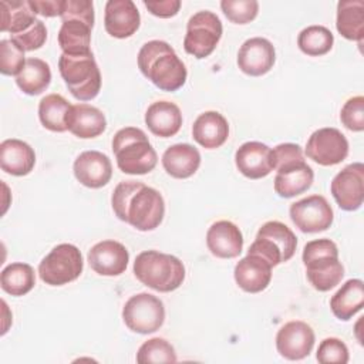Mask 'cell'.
<instances>
[{"mask_svg": "<svg viewBox=\"0 0 364 364\" xmlns=\"http://www.w3.org/2000/svg\"><path fill=\"white\" fill-rule=\"evenodd\" d=\"M115 216L141 232L156 229L165 215L162 195L142 182L122 181L111 196Z\"/></svg>", "mask_w": 364, "mask_h": 364, "instance_id": "1", "label": "cell"}, {"mask_svg": "<svg viewBox=\"0 0 364 364\" xmlns=\"http://www.w3.org/2000/svg\"><path fill=\"white\" fill-rule=\"evenodd\" d=\"M136 60L142 75L162 91H176L186 81V67L166 41L145 43L139 48Z\"/></svg>", "mask_w": 364, "mask_h": 364, "instance_id": "2", "label": "cell"}, {"mask_svg": "<svg viewBox=\"0 0 364 364\" xmlns=\"http://www.w3.org/2000/svg\"><path fill=\"white\" fill-rule=\"evenodd\" d=\"M301 259L306 266L307 280L318 291L331 290L344 276V267L338 260L337 245L327 237L307 242Z\"/></svg>", "mask_w": 364, "mask_h": 364, "instance_id": "3", "label": "cell"}, {"mask_svg": "<svg viewBox=\"0 0 364 364\" xmlns=\"http://www.w3.org/2000/svg\"><path fill=\"white\" fill-rule=\"evenodd\" d=\"M134 274L149 289L169 293L183 283L185 266L173 255L145 250L141 252L134 262Z\"/></svg>", "mask_w": 364, "mask_h": 364, "instance_id": "4", "label": "cell"}, {"mask_svg": "<svg viewBox=\"0 0 364 364\" xmlns=\"http://www.w3.org/2000/svg\"><path fill=\"white\" fill-rule=\"evenodd\" d=\"M112 152L119 171L128 175H145L158 162L156 152L146 134L135 127L121 128L114 135Z\"/></svg>", "mask_w": 364, "mask_h": 364, "instance_id": "5", "label": "cell"}, {"mask_svg": "<svg viewBox=\"0 0 364 364\" xmlns=\"http://www.w3.org/2000/svg\"><path fill=\"white\" fill-rule=\"evenodd\" d=\"M58 70L74 98L90 101L98 95L101 90V73L92 51L80 55L61 54Z\"/></svg>", "mask_w": 364, "mask_h": 364, "instance_id": "6", "label": "cell"}, {"mask_svg": "<svg viewBox=\"0 0 364 364\" xmlns=\"http://www.w3.org/2000/svg\"><path fill=\"white\" fill-rule=\"evenodd\" d=\"M297 247V237L291 229L279 222L269 220L260 226L247 253L266 259L272 267L290 260Z\"/></svg>", "mask_w": 364, "mask_h": 364, "instance_id": "7", "label": "cell"}, {"mask_svg": "<svg viewBox=\"0 0 364 364\" xmlns=\"http://www.w3.org/2000/svg\"><path fill=\"white\" fill-rule=\"evenodd\" d=\"M84 269L80 249L71 243H60L38 264V276L48 286H64L80 277Z\"/></svg>", "mask_w": 364, "mask_h": 364, "instance_id": "8", "label": "cell"}, {"mask_svg": "<svg viewBox=\"0 0 364 364\" xmlns=\"http://www.w3.org/2000/svg\"><path fill=\"white\" fill-rule=\"evenodd\" d=\"M223 33L220 18L209 11L195 13L186 24L183 48L195 58H205L213 53Z\"/></svg>", "mask_w": 364, "mask_h": 364, "instance_id": "9", "label": "cell"}, {"mask_svg": "<svg viewBox=\"0 0 364 364\" xmlns=\"http://www.w3.org/2000/svg\"><path fill=\"white\" fill-rule=\"evenodd\" d=\"M125 326L138 334H151L159 330L165 321V306L162 300L151 293L131 296L122 307Z\"/></svg>", "mask_w": 364, "mask_h": 364, "instance_id": "10", "label": "cell"}, {"mask_svg": "<svg viewBox=\"0 0 364 364\" xmlns=\"http://www.w3.org/2000/svg\"><path fill=\"white\" fill-rule=\"evenodd\" d=\"M304 152L313 162L321 166H333L347 158L348 141L337 128H320L309 136Z\"/></svg>", "mask_w": 364, "mask_h": 364, "instance_id": "11", "label": "cell"}, {"mask_svg": "<svg viewBox=\"0 0 364 364\" xmlns=\"http://www.w3.org/2000/svg\"><path fill=\"white\" fill-rule=\"evenodd\" d=\"M290 219L303 233L327 230L334 219L333 209L321 195H310L290 205Z\"/></svg>", "mask_w": 364, "mask_h": 364, "instance_id": "12", "label": "cell"}, {"mask_svg": "<svg viewBox=\"0 0 364 364\" xmlns=\"http://www.w3.org/2000/svg\"><path fill=\"white\" fill-rule=\"evenodd\" d=\"M330 191L343 210L353 212L360 209L364 200V165L354 162L343 168L333 178Z\"/></svg>", "mask_w": 364, "mask_h": 364, "instance_id": "13", "label": "cell"}, {"mask_svg": "<svg viewBox=\"0 0 364 364\" xmlns=\"http://www.w3.org/2000/svg\"><path fill=\"white\" fill-rule=\"evenodd\" d=\"M316 336L313 328L301 321L293 320L280 327L276 334L277 353L286 360H303L307 357L314 346Z\"/></svg>", "mask_w": 364, "mask_h": 364, "instance_id": "14", "label": "cell"}, {"mask_svg": "<svg viewBox=\"0 0 364 364\" xmlns=\"http://www.w3.org/2000/svg\"><path fill=\"white\" fill-rule=\"evenodd\" d=\"M274 61V47L263 37L247 38L237 51V65L242 73L250 77L264 75L273 68Z\"/></svg>", "mask_w": 364, "mask_h": 364, "instance_id": "15", "label": "cell"}, {"mask_svg": "<svg viewBox=\"0 0 364 364\" xmlns=\"http://www.w3.org/2000/svg\"><path fill=\"white\" fill-rule=\"evenodd\" d=\"M90 267L100 276H119L127 270L129 253L117 240H102L95 243L87 255Z\"/></svg>", "mask_w": 364, "mask_h": 364, "instance_id": "16", "label": "cell"}, {"mask_svg": "<svg viewBox=\"0 0 364 364\" xmlns=\"http://www.w3.org/2000/svg\"><path fill=\"white\" fill-rule=\"evenodd\" d=\"M77 181L91 189L105 186L112 176V165L109 158L100 151L81 152L73 165Z\"/></svg>", "mask_w": 364, "mask_h": 364, "instance_id": "17", "label": "cell"}, {"mask_svg": "<svg viewBox=\"0 0 364 364\" xmlns=\"http://www.w3.org/2000/svg\"><path fill=\"white\" fill-rule=\"evenodd\" d=\"M141 24L139 11L132 0H108L105 4V31L115 38L131 37Z\"/></svg>", "mask_w": 364, "mask_h": 364, "instance_id": "18", "label": "cell"}, {"mask_svg": "<svg viewBox=\"0 0 364 364\" xmlns=\"http://www.w3.org/2000/svg\"><path fill=\"white\" fill-rule=\"evenodd\" d=\"M272 269V264L262 256L247 253L235 266V282L246 293H260L270 284Z\"/></svg>", "mask_w": 364, "mask_h": 364, "instance_id": "19", "label": "cell"}, {"mask_svg": "<svg viewBox=\"0 0 364 364\" xmlns=\"http://www.w3.org/2000/svg\"><path fill=\"white\" fill-rule=\"evenodd\" d=\"M236 168L249 179H262L273 171L272 149L262 142L249 141L242 144L235 154Z\"/></svg>", "mask_w": 364, "mask_h": 364, "instance_id": "20", "label": "cell"}, {"mask_svg": "<svg viewBox=\"0 0 364 364\" xmlns=\"http://www.w3.org/2000/svg\"><path fill=\"white\" fill-rule=\"evenodd\" d=\"M206 246L219 259H235L242 253L243 236L230 220H218L206 232Z\"/></svg>", "mask_w": 364, "mask_h": 364, "instance_id": "21", "label": "cell"}, {"mask_svg": "<svg viewBox=\"0 0 364 364\" xmlns=\"http://www.w3.org/2000/svg\"><path fill=\"white\" fill-rule=\"evenodd\" d=\"M107 128V119L101 109L90 104H75L67 117V129L82 139H90L101 135Z\"/></svg>", "mask_w": 364, "mask_h": 364, "instance_id": "22", "label": "cell"}, {"mask_svg": "<svg viewBox=\"0 0 364 364\" xmlns=\"http://www.w3.org/2000/svg\"><path fill=\"white\" fill-rule=\"evenodd\" d=\"M229 136V124L218 111H205L193 122L192 138L206 149L222 146Z\"/></svg>", "mask_w": 364, "mask_h": 364, "instance_id": "23", "label": "cell"}, {"mask_svg": "<svg viewBox=\"0 0 364 364\" xmlns=\"http://www.w3.org/2000/svg\"><path fill=\"white\" fill-rule=\"evenodd\" d=\"M36 165V152L24 141L17 138L4 139L0 144V166L14 176L28 175Z\"/></svg>", "mask_w": 364, "mask_h": 364, "instance_id": "24", "label": "cell"}, {"mask_svg": "<svg viewBox=\"0 0 364 364\" xmlns=\"http://www.w3.org/2000/svg\"><path fill=\"white\" fill-rule=\"evenodd\" d=\"M145 124L154 135L169 138L179 132L182 114L179 107L171 101H155L145 112Z\"/></svg>", "mask_w": 364, "mask_h": 364, "instance_id": "25", "label": "cell"}, {"mask_svg": "<svg viewBox=\"0 0 364 364\" xmlns=\"http://www.w3.org/2000/svg\"><path fill=\"white\" fill-rule=\"evenodd\" d=\"M200 165V154L191 144H175L165 149L162 166L168 175L176 179L192 176Z\"/></svg>", "mask_w": 364, "mask_h": 364, "instance_id": "26", "label": "cell"}, {"mask_svg": "<svg viewBox=\"0 0 364 364\" xmlns=\"http://www.w3.org/2000/svg\"><path fill=\"white\" fill-rule=\"evenodd\" d=\"M314 179V172L307 162H300L279 169L274 176V192L280 198H293L306 192Z\"/></svg>", "mask_w": 364, "mask_h": 364, "instance_id": "27", "label": "cell"}, {"mask_svg": "<svg viewBox=\"0 0 364 364\" xmlns=\"http://www.w3.org/2000/svg\"><path fill=\"white\" fill-rule=\"evenodd\" d=\"M92 26L80 18H64L58 31V46L63 54L80 55L91 53Z\"/></svg>", "mask_w": 364, "mask_h": 364, "instance_id": "28", "label": "cell"}, {"mask_svg": "<svg viewBox=\"0 0 364 364\" xmlns=\"http://www.w3.org/2000/svg\"><path fill=\"white\" fill-rule=\"evenodd\" d=\"M364 304V283L360 279L347 280L330 299L333 314L343 321L350 320Z\"/></svg>", "mask_w": 364, "mask_h": 364, "instance_id": "29", "label": "cell"}, {"mask_svg": "<svg viewBox=\"0 0 364 364\" xmlns=\"http://www.w3.org/2000/svg\"><path fill=\"white\" fill-rule=\"evenodd\" d=\"M337 31L347 40L363 43L364 4L360 0H341L337 4Z\"/></svg>", "mask_w": 364, "mask_h": 364, "instance_id": "30", "label": "cell"}, {"mask_svg": "<svg viewBox=\"0 0 364 364\" xmlns=\"http://www.w3.org/2000/svg\"><path fill=\"white\" fill-rule=\"evenodd\" d=\"M51 82L50 65L36 57L26 60L20 74L16 77L17 87L27 95H38L48 88Z\"/></svg>", "mask_w": 364, "mask_h": 364, "instance_id": "31", "label": "cell"}, {"mask_svg": "<svg viewBox=\"0 0 364 364\" xmlns=\"http://www.w3.org/2000/svg\"><path fill=\"white\" fill-rule=\"evenodd\" d=\"M71 104L60 94H48L38 102V118L44 128L53 132L67 131V117Z\"/></svg>", "mask_w": 364, "mask_h": 364, "instance_id": "32", "label": "cell"}, {"mask_svg": "<svg viewBox=\"0 0 364 364\" xmlns=\"http://www.w3.org/2000/svg\"><path fill=\"white\" fill-rule=\"evenodd\" d=\"M36 284L34 269L28 263L16 262L7 264L0 274L1 289L11 296H24Z\"/></svg>", "mask_w": 364, "mask_h": 364, "instance_id": "33", "label": "cell"}, {"mask_svg": "<svg viewBox=\"0 0 364 364\" xmlns=\"http://www.w3.org/2000/svg\"><path fill=\"white\" fill-rule=\"evenodd\" d=\"M1 26L0 30L3 33L17 34L31 26L37 18L36 13L30 7L27 0H1Z\"/></svg>", "mask_w": 364, "mask_h": 364, "instance_id": "34", "label": "cell"}, {"mask_svg": "<svg viewBox=\"0 0 364 364\" xmlns=\"http://www.w3.org/2000/svg\"><path fill=\"white\" fill-rule=\"evenodd\" d=\"M333 43L334 36L324 26H309L303 28L297 37L299 48L310 57L327 54L331 50Z\"/></svg>", "mask_w": 364, "mask_h": 364, "instance_id": "35", "label": "cell"}, {"mask_svg": "<svg viewBox=\"0 0 364 364\" xmlns=\"http://www.w3.org/2000/svg\"><path fill=\"white\" fill-rule=\"evenodd\" d=\"M178 360L175 348L169 341L161 337H154L145 341L136 353V363H175Z\"/></svg>", "mask_w": 364, "mask_h": 364, "instance_id": "36", "label": "cell"}, {"mask_svg": "<svg viewBox=\"0 0 364 364\" xmlns=\"http://www.w3.org/2000/svg\"><path fill=\"white\" fill-rule=\"evenodd\" d=\"M223 14L235 24H247L256 18L259 3L256 0H222Z\"/></svg>", "mask_w": 364, "mask_h": 364, "instance_id": "37", "label": "cell"}, {"mask_svg": "<svg viewBox=\"0 0 364 364\" xmlns=\"http://www.w3.org/2000/svg\"><path fill=\"white\" fill-rule=\"evenodd\" d=\"M24 53L14 41H0V71L4 75H18L26 64Z\"/></svg>", "mask_w": 364, "mask_h": 364, "instance_id": "38", "label": "cell"}, {"mask_svg": "<svg viewBox=\"0 0 364 364\" xmlns=\"http://www.w3.org/2000/svg\"><path fill=\"white\" fill-rule=\"evenodd\" d=\"M10 40L14 41L23 51H34L44 46L47 40V28L41 20H36L26 30L11 34Z\"/></svg>", "mask_w": 364, "mask_h": 364, "instance_id": "39", "label": "cell"}, {"mask_svg": "<svg viewBox=\"0 0 364 364\" xmlns=\"http://www.w3.org/2000/svg\"><path fill=\"white\" fill-rule=\"evenodd\" d=\"M316 358L321 364H346L350 354L344 341L337 337H327L318 344Z\"/></svg>", "mask_w": 364, "mask_h": 364, "instance_id": "40", "label": "cell"}, {"mask_svg": "<svg viewBox=\"0 0 364 364\" xmlns=\"http://www.w3.org/2000/svg\"><path fill=\"white\" fill-rule=\"evenodd\" d=\"M340 119L347 129L361 132L364 129V97L355 95L347 100L340 111Z\"/></svg>", "mask_w": 364, "mask_h": 364, "instance_id": "41", "label": "cell"}, {"mask_svg": "<svg viewBox=\"0 0 364 364\" xmlns=\"http://www.w3.org/2000/svg\"><path fill=\"white\" fill-rule=\"evenodd\" d=\"M272 159H273V169L279 171V169L304 162V155L300 145L286 142V144H279L272 149Z\"/></svg>", "mask_w": 364, "mask_h": 364, "instance_id": "42", "label": "cell"}, {"mask_svg": "<svg viewBox=\"0 0 364 364\" xmlns=\"http://www.w3.org/2000/svg\"><path fill=\"white\" fill-rule=\"evenodd\" d=\"M60 17L61 20L80 18L94 26V4L90 0H64V7Z\"/></svg>", "mask_w": 364, "mask_h": 364, "instance_id": "43", "label": "cell"}, {"mask_svg": "<svg viewBox=\"0 0 364 364\" xmlns=\"http://www.w3.org/2000/svg\"><path fill=\"white\" fill-rule=\"evenodd\" d=\"M144 6L154 16L161 18H169L179 11L181 1L179 0H159V1L144 0Z\"/></svg>", "mask_w": 364, "mask_h": 364, "instance_id": "44", "label": "cell"}, {"mask_svg": "<svg viewBox=\"0 0 364 364\" xmlns=\"http://www.w3.org/2000/svg\"><path fill=\"white\" fill-rule=\"evenodd\" d=\"M30 7L36 14L43 17H60L64 7V0H28Z\"/></svg>", "mask_w": 364, "mask_h": 364, "instance_id": "45", "label": "cell"}]
</instances>
